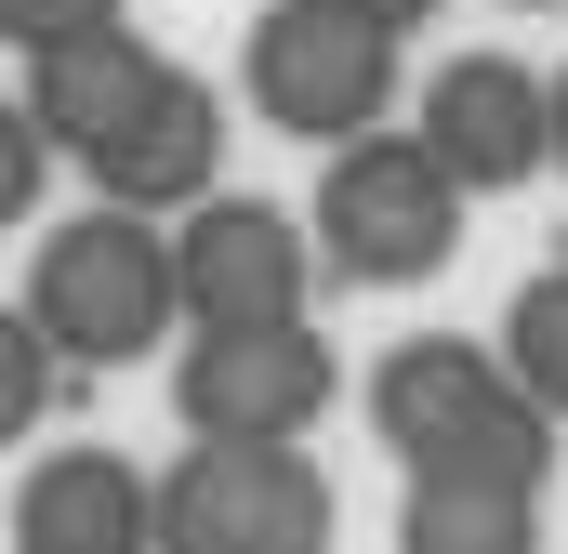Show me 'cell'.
<instances>
[{
    "mask_svg": "<svg viewBox=\"0 0 568 554\" xmlns=\"http://www.w3.org/2000/svg\"><path fill=\"white\" fill-rule=\"evenodd\" d=\"M371 435L384 462L424 489V475H489V489H556V435L568 422L529 397V370L476 330H410L384 343L371 370Z\"/></svg>",
    "mask_w": 568,
    "mask_h": 554,
    "instance_id": "cell-1",
    "label": "cell"
},
{
    "mask_svg": "<svg viewBox=\"0 0 568 554\" xmlns=\"http://www.w3.org/2000/svg\"><path fill=\"white\" fill-rule=\"evenodd\" d=\"M13 304H27L80 370H133V357H159V343H172V317H185L172 212L93 198V212L40 225V238H27V277H13Z\"/></svg>",
    "mask_w": 568,
    "mask_h": 554,
    "instance_id": "cell-2",
    "label": "cell"
},
{
    "mask_svg": "<svg viewBox=\"0 0 568 554\" xmlns=\"http://www.w3.org/2000/svg\"><path fill=\"white\" fill-rule=\"evenodd\" d=\"M317 252H331V277L344 290H424V277L463 265V225H476V185L449 172L424 145V120L397 133H357V145H331L317 158Z\"/></svg>",
    "mask_w": 568,
    "mask_h": 554,
    "instance_id": "cell-3",
    "label": "cell"
},
{
    "mask_svg": "<svg viewBox=\"0 0 568 554\" xmlns=\"http://www.w3.org/2000/svg\"><path fill=\"white\" fill-rule=\"evenodd\" d=\"M239 80H252V120L291 145H357L397 120V27H371L357 0H265L252 40H239Z\"/></svg>",
    "mask_w": 568,
    "mask_h": 554,
    "instance_id": "cell-4",
    "label": "cell"
},
{
    "mask_svg": "<svg viewBox=\"0 0 568 554\" xmlns=\"http://www.w3.org/2000/svg\"><path fill=\"white\" fill-rule=\"evenodd\" d=\"M344 489L304 462V435H185L159 475V554H331Z\"/></svg>",
    "mask_w": 568,
    "mask_h": 554,
    "instance_id": "cell-5",
    "label": "cell"
},
{
    "mask_svg": "<svg viewBox=\"0 0 568 554\" xmlns=\"http://www.w3.org/2000/svg\"><path fill=\"white\" fill-rule=\"evenodd\" d=\"M331 397H344V357H331L317 317L185 330V370H172V422L185 435H317Z\"/></svg>",
    "mask_w": 568,
    "mask_h": 554,
    "instance_id": "cell-6",
    "label": "cell"
},
{
    "mask_svg": "<svg viewBox=\"0 0 568 554\" xmlns=\"http://www.w3.org/2000/svg\"><path fill=\"white\" fill-rule=\"evenodd\" d=\"M172 252H185V330H239V317H317V212H278V198H239V185H212L185 225H172Z\"/></svg>",
    "mask_w": 568,
    "mask_h": 554,
    "instance_id": "cell-7",
    "label": "cell"
},
{
    "mask_svg": "<svg viewBox=\"0 0 568 554\" xmlns=\"http://www.w3.org/2000/svg\"><path fill=\"white\" fill-rule=\"evenodd\" d=\"M424 145L476 185V198H516L556 172V66H516V53H449L424 80Z\"/></svg>",
    "mask_w": 568,
    "mask_h": 554,
    "instance_id": "cell-8",
    "label": "cell"
},
{
    "mask_svg": "<svg viewBox=\"0 0 568 554\" xmlns=\"http://www.w3.org/2000/svg\"><path fill=\"white\" fill-rule=\"evenodd\" d=\"M159 80H172V53L145 40L133 13H120V27H80V40H53V53H13V106H40V133L67 145V158L120 145Z\"/></svg>",
    "mask_w": 568,
    "mask_h": 554,
    "instance_id": "cell-9",
    "label": "cell"
},
{
    "mask_svg": "<svg viewBox=\"0 0 568 554\" xmlns=\"http://www.w3.org/2000/svg\"><path fill=\"white\" fill-rule=\"evenodd\" d=\"M13 554H159V475L120 449H40L13 475Z\"/></svg>",
    "mask_w": 568,
    "mask_h": 554,
    "instance_id": "cell-10",
    "label": "cell"
},
{
    "mask_svg": "<svg viewBox=\"0 0 568 554\" xmlns=\"http://www.w3.org/2000/svg\"><path fill=\"white\" fill-rule=\"evenodd\" d=\"M80 185H93V198H133V212H172V225H185V212L225 185V93L172 66V80L145 93V120H133V133L80 158Z\"/></svg>",
    "mask_w": 568,
    "mask_h": 554,
    "instance_id": "cell-11",
    "label": "cell"
},
{
    "mask_svg": "<svg viewBox=\"0 0 568 554\" xmlns=\"http://www.w3.org/2000/svg\"><path fill=\"white\" fill-rule=\"evenodd\" d=\"M410 554H529L542 542V489H489V475H424L397 502Z\"/></svg>",
    "mask_w": 568,
    "mask_h": 554,
    "instance_id": "cell-12",
    "label": "cell"
},
{
    "mask_svg": "<svg viewBox=\"0 0 568 554\" xmlns=\"http://www.w3.org/2000/svg\"><path fill=\"white\" fill-rule=\"evenodd\" d=\"M503 357L529 370V397L568 422V265H542L516 304H503Z\"/></svg>",
    "mask_w": 568,
    "mask_h": 554,
    "instance_id": "cell-13",
    "label": "cell"
},
{
    "mask_svg": "<svg viewBox=\"0 0 568 554\" xmlns=\"http://www.w3.org/2000/svg\"><path fill=\"white\" fill-rule=\"evenodd\" d=\"M67 383H80V357H67V343H53V330H40V317L13 304V317H0V422L27 435V422L67 397Z\"/></svg>",
    "mask_w": 568,
    "mask_h": 554,
    "instance_id": "cell-14",
    "label": "cell"
},
{
    "mask_svg": "<svg viewBox=\"0 0 568 554\" xmlns=\"http://www.w3.org/2000/svg\"><path fill=\"white\" fill-rule=\"evenodd\" d=\"M53 158H67V145L40 133V106H13V120H0V212H13V225L40 212V185H53Z\"/></svg>",
    "mask_w": 568,
    "mask_h": 554,
    "instance_id": "cell-15",
    "label": "cell"
},
{
    "mask_svg": "<svg viewBox=\"0 0 568 554\" xmlns=\"http://www.w3.org/2000/svg\"><path fill=\"white\" fill-rule=\"evenodd\" d=\"M133 0H0V40L13 53H53V40H80V27H120Z\"/></svg>",
    "mask_w": 568,
    "mask_h": 554,
    "instance_id": "cell-16",
    "label": "cell"
},
{
    "mask_svg": "<svg viewBox=\"0 0 568 554\" xmlns=\"http://www.w3.org/2000/svg\"><path fill=\"white\" fill-rule=\"evenodd\" d=\"M357 13H371V27H397V40H410V27H436V0H357Z\"/></svg>",
    "mask_w": 568,
    "mask_h": 554,
    "instance_id": "cell-17",
    "label": "cell"
},
{
    "mask_svg": "<svg viewBox=\"0 0 568 554\" xmlns=\"http://www.w3.org/2000/svg\"><path fill=\"white\" fill-rule=\"evenodd\" d=\"M556 172H568V66H556Z\"/></svg>",
    "mask_w": 568,
    "mask_h": 554,
    "instance_id": "cell-18",
    "label": "cell"
},
{
    "mask_svg": "<svg viewBox=\"0 0 568 554\" xmlns=\"http://www.w3.org/2000/svg\"><path fill=\"white\" fill-rule=\"evenodd\" d=\"M516 13H568V0H516Z\"/></svg>",
    "mask_w": 568,
    "mask_h": 554,
    "instance_id": "cell-19",
    "label": "cell"
}]
</instances>
